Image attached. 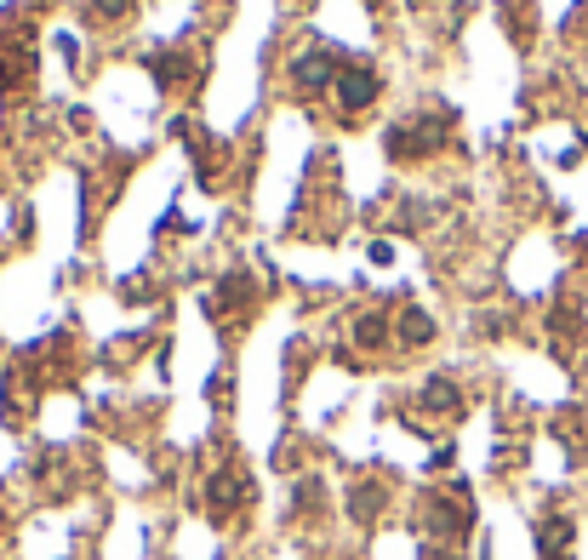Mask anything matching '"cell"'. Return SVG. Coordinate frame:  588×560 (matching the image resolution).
<instances>
[{"instance_id":"4","label":"cell","mask_w":588,"mask_h":560,"mask_svg":"<svg viewBox=\"0 0 588 560\" xmlns=\"http://www.w3.org/2000/svg\"><path fill=\"white\" fill-rule=\"evenodd\" d=\"M206 503H212L217 520H229L235 509H246V503H252V475H246L240 463H223V469L212 475V486H206Z\"/></svg>"},{"instance_id":"2","label":"cell","mask_w":588,"mask_h":560,"mask_svg":"<svg viewBox=\"0 0 588 560\" xmlns=\"http://www.w3.org/2000/svg\"><path fill=\"white\" fill-rule=\"evenodd\" d=\"M469 492H446V498H429L423 503V532L440 543H463L469 538Z\"/></svg>"},{"instance_id":"9","label":"cell","mask_w":588,"mask_h":560,"mask_svg":"<svg viewBox=\"0 0 588 560\" xmlns=\"http://www.w3.org/2000/svg\"><path fill=\"white\" fill-rule=\"evenodd\" d=\"M394 343H406V349L434 343V320L423 315V309H400V320H394Z\"/></svg>"},{"instance_id":"15","label":"cell","mask_w":588,"mask_h":560,"mask_svg":"<svg viewBox=\"0 0 588 560\" xmlns=\"http://www.w3.org/2000/svg\"><path fill=\"white\" fill-rule=\"evenodd\" d=\"M0 532H6V509H0Z\"/></svg>"},{"instance_id":"12","label":"cell","mask_w":588,"mask_h":560,"mask_svg":"<svg viewBox=\"0 0 588 560\" xmlns=\"http://www.w3.org/2000/svg\"><path fill=\"white\" fill-rule=\"evenodd\" d=\"M389 338H394L389 315H360V320H354V343H360V349H383Z\"/></svg>"},{"instance_id":"3","label":"cell","mask_w":588,"mask_h":560,"mask_svg":"<svg viewBox=\"0 0 588 560\" xmlns=\"http://www.w3.org/2000/svg\"><path fill=\"white\" fill-rule=\"evenodd\" d=\"M343 69H349V63L337 58L332 46H326V52H303V58L292 63V86L303 92V98H320L326 86H337V80H343Z\"/></svg>"},{"instance_id":"11","label":"cell","mask_w":588,"mask_h":560,"mask_svg":"<svg viewBox=\"0 0 588 560\" xmlns=\"http://www.w3.org/2000/svg\"><path fill=\"white\" fill-rule=\"evenodd\" d=\"M383 503H389V492H383V486H372V480H360V486H354V498H349V515L366 526V520L383 515Z\"/></svg>"},{"instance_id":"6","label":"cell","mask_w":588,"mask_h":560,"mask_svg":"<svg viewBox=\"0 0 588 560\" xmlns=\"http://www.w3.org/2000/svg\"><path fill=\"white\" fill-rule=\"evenodd\" d=\"M149 69L166 92H183V86H195L200 80V58L195 52H183V46H166V52H149Z\"/></svg>"},{"instance_id":"13","label":"cell","mask_w":588,"mask_h":560,"mask_svg":"<svg viewBox=\"0 0 588 560\" xmlns=\"http://www.w3.org/2000/svg\"><path fill=\"white\" fill-rule=\"evenodd\" d=\"M297 509H303V515L326 509V486H320V480H303V486H297Z\"/></svg>"},{"instance_id":"10","label":"cell","mask_w":588,"mask_h":560,"mask_svg":"<svg viewBox=\"0 0 588 560\" xmlns=\"http://www.w3.org/2000/svg\"><path fill=\"white\" fill-rule=\"evenodd\" d=\"M537 549H543V560H560L571 549V520L566 515H549L543 526H537Z\"/></svg>"},{"instance_id":"8","label":"cell","mask_w":588,"mask_h":560,"mask_svg":"<svg viewBox=\"0 0 588 560\" xmlns=\"http://www.w3.org/2000/svg\"><path fill=\"white\" fill-rule=\"evenodd\" d=\"M417 406H423V412H440V418H446V412H463V389L451 378H429L417 389Z\"/></svg>"},{"instance_id":"7","label":"cell","mask_w":588,"mask_h":560,"mask_svg":"<svg viewBox=\"0 0 588 560\" xmlns=\"http://www.w3.org/2000/svg\"><path fill=\"white\" fill-rule=\"evenodd\" d=\"M252 303H257L252 275H223V280H217V292H212V315H252Z\"/></svg>"},{"instance_id":"1","label":"cell","mask_w":588,"mask_h":560,"mask_svg":"<svg viewBox=\"0 0 588 560\" xmlns=\"http://www.w3.org/2000/svg\"><path fill=\"white\" fill-rule=\"evenodd\" d=\"M446 138H451V115L446 109H429V115L394 120L383 132V149H389V160H429Z\"/></svg>"},{"instance_id":"5","label":"cell","mask_w":588,"mask_h":560,"mask_svg":"<svg viewBox=\"0 0 588 560\" xmlns=\"http://www.w3.org/2000/svg\"><path fill=\"white\" fill-rule=\"evenodd\" d=\"M383 92V75H377L372 63H349L343 80H337V103H343V115H366Z\"/></svg>"},{"instance_id":"14","label":"cell","mask_w":588,"mask_h":560,"mask_svg":"<svg viewBox=\"0 0 588 560\" xmlns=\"http://www.w3.org/2000/svg\"><path fill=\"white\" fill-rule=\"evenodd\" d=\"M98 6V18H126L132 12V0H92Z\"/></svg>"}]
</instances>
